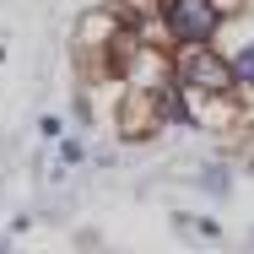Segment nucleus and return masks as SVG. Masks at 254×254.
<instances>
[{
  "instance_id": "obj_1",
  "label": "nucleus",
  "mask_w": 254,
  "mask_h": 254,
  "mask_svg": "<svg viewBox=\"0 0 254 254\" xmlns=\"http://www.w3.org/2000/svg\"><path fill=\"white\" fill-rule=\"evenodd\" d=\"M211 27H216L211 0H168V33L179 44H200V38H211Z\"/></svg>"
},
{
  "instance_id": "obj_3",
  "label": "nucleus",
  "mask_w": 254,
  "mask_h": 254,
  "mask_svg": "<svg viewBox=\"0 0 254 254\" xmlns=\"http://www.w3.org/2000/svg\"><path fill=\"white\" fill-rule=\"evenodd\" d=\"M233 76H238L244 87H254V49H244L238 60H233Z\"/></svg>"
},
{
  "instance_id": "obj_2",
  "label": "nucleus",
  "mask_w": 254,
  "mask_h": 254,
  "mask_svg": "<svg viewBox=\"0 0 254 254\" xmlns=\"http://www.w3.org/2000/svg\"><path fill=\"white\" fill-rule=\"evenodd\" d=\"M184 87H195V92H222V87H227V65L211 60V54H190V60H184Z\"/></svg>"
}]
</instances>
